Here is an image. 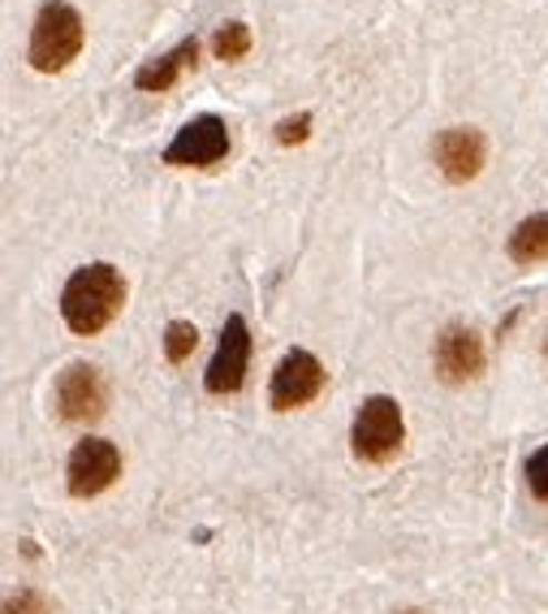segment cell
I'll return each mask as SVG.
<instances>
[{
    "instance_id": "6",
    "label": "cell",
    "mask_w": 548,
    "mask_h": 614,
    "mask_svg": "<svg viewBox=\"0 0 548 614\" xmlns=\"http://www.w3.org/2000/svg\"><path fill=\"white\" fill-rule=\"evenodd\" d=\"M121 476V451L104 437H82L65 463V490L74 497H100Z\"/></svg>"
},
{
    "instance_id": "17",
    "label": "cell",
    "mask_w": 548,
    "mask_h": 614,
    "mask_svg": "<svg viewBox=\"0 0 548 614\" xmlns=\"http://www.w3.org/2000/svg\"><path fill=\"white\" fill-rule=\"evenodd\" d=\"M4 614H52L48 606V597L35 593V588H22V593H13L9 602H4Z\"/></svg>"
},
{
    "instance_id": "13",
    "label": "cell",
    "mask_w": 548,
    "mask_h": 614,
    "mask_svg": "<svg viewBox=\"0 0 548 614\" xmlns=\"http://www.w3.org/2000/svg\"><path fill=\"white\" fill-rule=\"evenodd\" d=\"M195 346H199V329L191 321H169L164 325V360L169 364H186Z\"/></svg>"
},
{
    "instance_id": "3",
    "label": "cell",
    "mask_w": 548,
    "mask_h": 614,
    "mask_svg": "<svg viewBox=\"0 0 548 614\" xmlns=\"http://www.w3.org/2000/svg\"><path fill=\"white\" fill-rule=\"evenodd\" d=\"M406 442V420H402V403L389 394H372L354 411L351 424V451L363 463H389L402 454Z\"/></svg>"
},
{
    "instance_id": "18",
    "label": "cell",
    "mask_w": 548,
    "mask_h": 614,
    "mask_svg": "<svg viewBox=\"0 0 548 614\" xmlns=\"http://www.w3.org/2000/svg\"><path fill=\"white\" fill-rule=\"evenodd\" d=\"M397 614H424V611H397Z\"/></svg>"
},
{
    "instance_id": "7",
    "label": "cell",
    "mask_w": 548,
    "mask_h": 614,
    "mask_svg": "<svg viewBox=\"0 0 548 614\" xmlns=\"http://www.w3.org/2000/svg\"><path fill=\"white\" fill-rule=\"evenodd\" d=\"M324 381H328L324 364L315 360L312 351L294 346V351H290V355H281V364H276L273 385H268V403H273V411L307 407V403H315V399H319Z\"/></svg>"
},
{
    "instance_id": "15",
    "label": "cell",
    "mask_w": 548,
    "mask_h": 614,
    "mask_svg": "<svg viewBox=\"0 0 548 614\" xmlns=\"http://www.w3.org/2000/svg\"><path fill=\"white\" fill-rule=\"evenodd\" d=\"M276 143L281 148H294V143H307V134H312V113H294V118H285V122H276Z\"/></svg>"
},
{
    "instance_id": "8",
    "label": "cell",
    "mask_w": 548,
    "mask_h": 614,
    "mask_svg": "<svg viewBox=\"0 0 548 614\" xmlns=\"http://www.w3.org/2000/svg\"><path fill=\"white\" fill-rule=\"evenodd\" d=\"M57 411L61 420L70 424H91L109 411V385L95 364H70V369L57 376Z\"/></svg>"
},
{
    "instance_id": "16",
    "label": "cell",
    "mask_w": 548,
    "mask_h": 614,
    "mask_svg": "<svg viewBox=\"0 0 548 614\" xmlns=\"http://www.w3.org/2000/svg\"><path fill=\"white\" fill-rule=\"evenodd\" d=\"M527 485H531V493L540 502H548V446H540V451L527 459Z\"/></svg>"
},
{
    "instance_id": "9",
    "label": "cell",
    "mask_w": 548,
    "mask_h": 614,
    "mask_svg": "<svg viewBox=\"0 0 548 614\" xmlns=\"http://www.w3.org/2000/svg\"><path fill=\"white\" fill-rule=\"evenodd\" d=\"M432 161L449 182H470L488 161V139L475 125H449L432 139Z\"/></svg>"
},
{
    "instance_id": "11",
    "label": "cell",
    "mask_w": 548,
    "mask_h": 614,
    "mask_svg": "<svg viewBox=\"0 0 548 614\" xmlns=\"http://www.w3.org/2000/svg\"><path fill=\"white\" fill-rule=\"evenodd\" d=\"M195 61H199V40L191 36V40L177 43L173 52H164V57H156V61L139 66V70H134V87H139V91H152V95L173 91L186 70H195Z\"/></svg>"
},
{
    "instance_id": "14",
    "label": "cell",
    "mask_w": 548,
    "mask_h": 614,
    "mask_svg": "<svg viewBox=\"0 0 548 614\" xmlns=\"http://www.w3.org/2000/svg\"><path fill=\"white\" fill-rule=\"evenodd\" d=\"M212 52L221 61H242L251 52V27L246 22H225L216 36H212Z\"/></svg>"
},
{
    "instance_id": "1",
    "label": "cell",
    "mask_w": 548,
    "mask_h": 614,
    "mask_svg": "<svg viewBox=\"0 0 548 614\" xmlns=\"http://www.w3.org/2000/svg\"><path fill=\"white\" fill-rule=\"evenodd\" d=\"M121 303H125V278L109 260L82 264L70 273V282L61 290V321L79 338H95L100 329L118 321Z\"/></svg>"
},
{
    "instance_id": "5",
    "label": "cell",
    "mask_w": 548,
    "mask_h": 614,
    "mask_svg": "<svg viewBox=\"0 0 548 614\" xmlns=\"http://www.w3.org/2000/svg\"><path fill=\"white\" fill-rule=\"evenodd\" d=\"M246 369H251V325L246 316L234 312L225 329H221V342H216V355L203 372V390L225 399V394H237L246 385Z\"/></svg>"
},
{
    "instance_id": "4",
    "label": "cell",
    "mask_w": 548,
    "mask_h": 614,
    "mask_svg": "<svg viewBox=\"0 0 548 614\" xmlns=\"http://www.w3.org/2000/svg\"><path fill=\"white\" fill-rule=\"evenodd\" d=\"M230 157V125L216 113H199L173 134V143L164 148L160 161L173 169H212Z\"/></svg>"
},
{
    "instance_id": "12",
    "label": "cell",
    "mask_w": 548,
    "mask_h": 614,
    "mask_svg": "<svg viewBox=\"0 0 548 614\" xmlns=\"http://www.w3.org/2000/svg\"><path fill=\"white\" fill-rule=\"evenodd\" d=\"M506 251L514 264H545L548 260V212H536V217L518 221L514 234H509Z\"/></svg>"
},
{
    "instance_id": "2",
    "label": "cell",
    "mask_w": 548,
    "mask_h": 614,
    "mask_svg": "<svg viewBox=\"0 0 548 614\" xmlns=\"http://www.w3.org/2000/svg\"><path fill=\"white\" fill-rule=\"evenodd\" d=\"M82 40H87V27H82L79 9L70 0H43L40 13H35V27H31L27 61L40 74H61L82 52Z\"/></svg>"
},
{
    "instance_id": "10",
    "label": "cell",
    "mask_w": 548,
    "mask_h": 614,
    "mask_svg": "<svg viewBox=\"0 0 548 614\" xmlns=\"http://www.w3.org/2000/svg\"><path fill=\"white\" fill-rule=\"evenodd\" d=\"M432 360H436V376L445 385H467V381H475L484 372V342H479V333L470 325L454 321V325L440 329Z\"/></svg>"
}]
</instances>
